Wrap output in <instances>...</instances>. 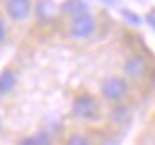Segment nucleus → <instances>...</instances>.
I'll list each match as a JSON object with an SVG mask.
<instances>
[{"instance_id":"12","label":"nucleus","mask_w":155,"mask_h":145,"mask_svg":"<svg viewBox=\"0 0 155 145\" xmlns=\"http://www.w3.org/2000/svg\"><path fill=\"white\" fill-rule=\"evenodd\" d=\"M146 23H147V25H150L153 31H155V8H151V10L146 14Z\"/></svg>"},{"instance_id":"10","label":"nucleus","mask_w":155,"mask_h":145,"mask_svg":"<svg viewBox=\"0 0 155 145\" xmlns=\"http://www.w3.org/2000/svg\"><path fill=\"white\" fill-rule=\"evenodd\" d=\"M90 10L86 0H65V2L59 6V14L63 17H71V15H77L81 11H86Z\"/></svg>"},{"instance_id":"11","label":"nucleus","mask_w":155,"mask_h":145,"mask_svg":"<svg viewBox=\"0 0 155 145\" xmlns=\"http://www.w3.org/2000/svg\"><path fill=\"white\" fill-rule=\"evenodd\" d=\"M8 38H10V21L4 17V14H0V48L6 46Z\"/></svg>"},{"instance_id":"13","label":"nucleus","mask_w":155,"mask_h":145,"mask_svg":"<svg viewBox=\"0 0 155 145\" xmlns=\"http://www.w3.org/2000/svg\"><path fill=\"white\" fill-rule=\"evenodd\" d=\"M104 4H107V6H113V4H117V0H102Z\"/></svg>"},{"instance_id":"7","label":"nucleus","mask_w":155,"mask_h":145,"mask_svg":"<svg viewBox=\"0 0 155 145\" xmlns=\"http://www.w3.org/2000/svg\"><path fill=\"white\" fill-rule=\"evenodd\" d=\"M105 120L115 130L127 128V126L130 124V120H132L130 105H111V107H105Z\"/></svg>"},{"instance_id":"1","label":"nucleus","mask_w":155,"mask_h":145,"mask_svg":"<svg viewBox=\"0 0 155 145\" xmlns=\"http://www.w3.org/2000/svg\"><path fill=\"white\" fill-rule=\"evenodd\" d=\"M119 72L134 86L138 94L147 92L153 86L155 63L146 50H128L121 59Z\"/></svg>"},{"instance_id":"4","label":"nucleus","mask_w":155,"mask_h":145,"mask_svg":"<svg viewBox=\"0 0 155 145\" xmlns=\"http://www.w3.org/2000/svg\"><path fill=\"white\" fill-rule=\"evenodd\" d=\"M98 31H100V21L92 10H86V11L77 14V15L65 17L63 33L73 42H88L98 34Z\"/></svg>"},{"instance_id":"14","label":"nucleus","mask_w":155,"mask_h":145,"mask_svg":"<svg viewBox=\"0 0 155 145\" xmlns=\"http://www.w3.org/2000/svg\"><path fill=\"white\" fill-rule=\"evenodd\" d=\"M150 145H155V137H153V140H151V141H150Z\"/></svg>"},{"instance_id":"3","label":"nucleus","mask_w":155,"mask_h":145,"mask_svg":"<svg viewBox=\"0 0 155 145\" xmlns=\"http://www.w3.org/2000/svg\"><path fill=\"white\" fill-rule=\"evenodd\" d=\"M98 95L102 98L105 107H111V105H130L132 99L138 95V92L121 72H109L100 80Z\"/></svg>"},{"instance_id":"9","label":"nucleus","mask_w":155,"mask_h":145,"mask_svg":"<svg viewBox=\"0 0 155 145\" xmlns=\"http://www.w3.org/2000/svg\"><path fill=\"white\" fill-rule=\"evenodd\" d=\"M15 145H54V140L48 132L44 130H38L35 134H29V136H23L21 140H17Z\"/></svg>"},{"instance_id":"6","label":"nucleus","mask_w":155,"mask_h":145,"mask_svg":"<svg viewBox=\"0 0 155 145\" xmlns=\"http://www.w3.org/2000/svg\"><path fill=\"white\" fill-rule=\"evenodd\" d=\"M58 145H100V143L88 128H84V126H73V128L63 132Z\"/></svg>"},{"instance_id":"2","label":"nucleus","mask_w":155,"mask_h":145,"mask_svg":"<svg viewBox=\"0 0 155 145\" xmlns=\"http://www.w3.org/2000/svg\"><path fill=\"white\" fill-rule=\"evenodd\" d=\"M71 117L81 126H94L105 120V103L98 94L81 90L71 99Z\"/></svg>"},{"instance_id":"5","label":"nucleus","mask_w":155,"mask_h":145,"mask_svg":"<svg viewBox=\"0 0 155 145\" xmlns=\"http://www.w3.org/2000/svg\"><path fill=\"white\" fill-rule=\"evenodd\" d=\"M2 14L10 23L23 25L35 14L33 0H2Z\"/></svg>"},{"instance_id":"8","label":"nucleus","mask_w":155,"mask_h":145,"mask_svg":"<svg viewBox=\"0 0 155 145\" xmlns=\"http://www.w3.org/2000/svg\"><path fill=\"white\" fill-rule=\"evenodd\" d=\"M17 80H19V76H17V71L14 67L8 65V67H4L0 71V99H4L10 94H14Z\"/></svg>"},{"instance_id":"15","label":"nucleus","mask_w":155,"mask_h":145,"mask_svg":"<svg viewBox=\"0 0 155 145\" xmlns=\"http://www.w3.org/2000/svg\"><path fill=\"white\" fill-rule=\"evenodd\" d=\"M0 128H2V120H0Z\"/></svg>"}]
</instances>
